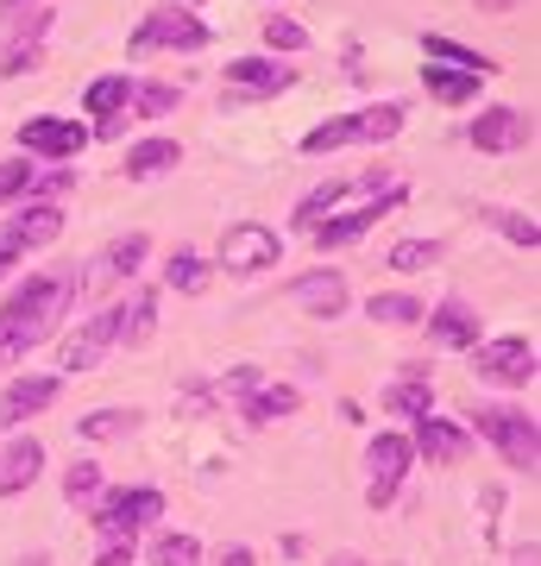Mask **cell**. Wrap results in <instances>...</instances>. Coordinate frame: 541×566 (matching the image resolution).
Segmentation results:
<instances>
[{
	"instance_id": "7",
	"label": "cell",
	"mask_w": 541,
	"mask_h": 566,
	"mask_svg": "<svg viewBox=\"0 0 541 566\" xmlns=\"http://www.w3.org/2000/svg\"><path fill=\"white\" fill-rule=\"evenodd\" d=\"M365 465H372L365 504L391 510V504H397V491H403V479H409V465H416V447H409V434L384 428V434H372V447H365Z\"/></svg>"
},
{
	"instance_id": "20",
	"label": "cell",
	"mask_w": 541,
	"mask_h": 566,
	"mask_svg": "<svg viewBox=\"0 0 541 566\" xmlns=\"http://www.w3.org/2000/svg\"><path fill=\"white\" fill-rule=\"evenodd\" d=\"M39 472H44V441H39V434H13L7 453H0V497L32 491V485H39Z\"/></svg>"
},
{
	"instance_id": "33",
	"label": "cell",
	"mask_w": 541,
	"mask_h": 566,
	"mask_svg": "<svg viewBox=\"0 0 541 566\" xmlns=\"http://www.w3.org/2000/svg\"><path fill=\"white\" fill-rule=\"evenodd\" d=\"M183 102V88L177 82H133V120H164V114H177Z\"/></svg>"
},
{
	"instance_id": "10",
	"label": "cell",
	"mask_w": 541,
	"mask_h": 566,
	"mask_svg": "<svg viewBox=\"0 0 541 566\" xmlns=\"http://www.w3.org/2000/svg\"><path fill=\"white\" fill-rule=\"evenodd\" d=\"M403 196H409V189H403V182H391L384 196H372V202H360V208H346V214H327V221H315L309 233H315L321 252H341V245L365 240V233H372V227H378L384 214H391V208L403 202Z\"/></svg>"
},
{
	"instance_id": "38",
	"label": "cell",
	"mask_w": 541,
	"mask_h": 566,
	"mask_svg": "<svg viewBox=\"0 0 541 566\" xmlns=\"http://www.w3.org/2000/svg\"><path fill=\"white\" fill-rule=\"evenodd\" d=\"M264 44L283 51V57H296V51H309V32H302L290 13H271V20H264Z\"/></svg>"
},
{
	"instance_id": "13",
	"label": "cell",
	"mask_w": 541,
	"mask_h": 566,
	"mask_svg": "<svg viewBox=\"0 0 541 566\" xmlns=\"http://www.w3.org/2000/svg\"><path fill=\"white\" fill-rule=\"evenodd\" d=\"M283 296L302 308V315H315V322H334V315H346V303H353V290H346V271H334V264H321V271H302V277L283 283Z\"/></svg>"
},
{
	"instance_id": "34",
	"label": "cell",
	"mask_w": 541,
	"mask_h": 566,
	"mask_svg": "<svg viewBox=\"0 0 541 566\" xmlns=\"http://www.w3.org/2000/svg\"><path fill=\"white\" fill-rule=\"evenodd\" d=\"M341 196H346V182H341V177L315 182V189H309V196L296 202V227H315V221H327V214L341 208Z\"/></svg>"
},
{
	"instance_id": "41",
	"label": "cell",
	"mask_w": 541,
	"mask_h": 566,
	"mask_svg": "<svg viewBox=\"0 0 541 566\" xmlns=\"http://www.w3.org/2000/svg\"><path fill=\"white\" fill-rule=\"evenodd\" d=\"M32 170H39V164H0V208H7V202H20V196H25V189H32Z\"/></svg>"
},
{
	"instance_id": "6",
	"label": "cell",
	"mask_w": 541,
	"mask_h": 566,
	"mask_svg": "<svg viewBox=\"0 0 541 566\" xmlns=\"http://www.w3.org/2000/svg\"><path fill=\"white\" fill-rule=\"evenodd\" d=\"M472 371H479L485 385H498V390H529L535 385V346L522 340V334H503V340H479L472 346Z\"/></svg>"
},
{
	"instance_id": "51",
	"label": "cell",
	"mask_w": 541,
	"mask_h": 566,
	"mask_svg": "<svg viewBox=\"0 0 541 566\" xmlns=\"http://www.w3.org/2000/svg\"><path fill=\"white\" fill-rule=\"evenodd\" d=\"M183 7H196V0H183Z\"/></svg>"
},
{
	"instance_id": "21",
	"label": "cell",
	"mask_w": 541,
	"mask_h": 566,
	"mask_svg": "<svg viewBox=\"0 0 541 566\" xmlns=\"http://www.w3.org/2000/svg\"><path fill=\"white\" fill-rule=\"evenodd\" d=\"M378 403H384V416H409V422L428 416V409H435V378H428V365H403L397 378L384 385Z\"/></svg>"
},
{
	"instance_id": "35",
	"label": "cell",
	"mask_w": 541,
	"mask_h": 566,
	"mask_svg": "<svg viewBox=\"0 0 541 566\" xmlns=\"http://www.w3.org/2000/svg\"><path fill=\"white\" fill-rule=\"evenodd\" d=\"M145 566H201V542L196 535H183V528H170V535L152 542V560Z\"/></svg>"
},
{
	"instance_id": "28",
	"label": "cell",
	"mask_w": 541,
	"mask_h": 566,
	"mask_svg": "<svg viewBox=\"0 0 541 566\" xmlns=\"http://www.w3.org/2000/svg\"><path fill=\"white\" fill-rule=\"evenodd\" d=\"M164 283H170L177 296H201V290L215 283V264L201 259V252H189V245H177V252H170V264H164Z\"/></svg>"
},
{
	"instance_id": "8",
	"label": "cell",
	"mask_w": 541,
	"mask_h": 566,
	"mask_svg": "<svg viewBox=\"0 0 541 566\" xmlns=\"http://www.w3.org/2000/svg\"><path fill=\"white\" fill-rule=\"evenodd\" d=\"M20 151L25 158H44V164H76L82 151H89V126L82 120H63V114H32V120H20Z\"/></svg>"
},
{
	"instance_id": "44",
	"label": "cell",
	"mask_w": 541,
	"mask_h": 566,
	"mask_svg": "<svg viewBox=\"0 0 541 566\" xmlns=\"http://www.w3.org/2000/svg\"><path fill=\"white\" fill-rule=\"evenodd\" d=\"M215 566H259V554H252L246 542H233V547H221V560Z\"/></svg>"
},
{
	"instance_id": "47",
	"label": "cell",
	"mask_w": 541,
	"mask_h": 566,
	"mask_svg": "<svg viewBox=\"0 0 541 566\" xmlns=\"http://www.w3.org/2000/svg\"><path fill=\"white\" fill-rule=\"evenodd\" d=\"M20 259H25V252H13V245L0 240V277H7V271H13V264H20Z\"/></svg>"
},
{
	"instance_id": "11",
	"label": "cell",
	"mask_w": 541,
	"mask_h": 566,
	"mask_svg": "<svg viewBox=\"0 0 541 566\" xmlns=\"http://www.w3.org/2000/svg\"><path fill=\"white\" fill-rule=\"evenodd\" d=\"M221 264L227 271H240V277H259V271L283 264V240L264 221H233L221 233Z\"/></svg>"
},
{
	"instance_id": "46",
	"label": "cell",
	"mask_w": 541,
	"mask_h": 566,
	"mask_svg": "<svg viewBox=\"0 0 541 566\" xmlns=\"http://www.w3.org/2000/svg\"><path fill=\"white\" fill-rule=\"evenodd\" d=\"M472 7H479V13H517L522 0H472Z\"/></svg>"
},
{
	"instance_id": "17",
	"label": "cell",
	"mask_w": 541,
	"mask_h": 566,
	"mask_svg": "<svg viewBox=\"0 0 541 566\" xmlns=\"http://www.w3.org/2000/svg\"><path fill=\"white\" fill-rule=\"evenodd\" d=\"M409 447H416V460L428 465H460V453L472 447V434H466V422H447V416H416V434H409Z\"/></svg>"
},
{
	"instance_id": "15",
	"label": "cell",
	"mask_w": 541,
	"mask_h": 566,
	"mask_svg": "<svg viewBox=\"0 0 541 566\" xmlns=\"http://www.w3.org/2000/svg\"><path fill=\"white\" fill-rule=\"evenodd\" d=\"M529 133H535V120H529L522 107H510V102L485 107L479 120L466 126V139L479 145V151H522V145H529Z\"/></svg>"
},
{
	"instance_id": "32",
	"label": "cell",
	"mask_w": 541,
	"mask_h": 566,
	"mask_svg": "<svg viewBox=\"0 0 541 566\" xmlns=\"http://www.w3.org/2000/svg\"><path fill=\"white\" fill-rule=\"evenodd\" d=\"M365 315H372L378 327H422L428 303H416V296H403V290H384V296H372V303H365Z\"/></svg>"
},
{
	"instance_id": "26",
	"label": "cell",
	"mask_w": 541,
	"mask_h": 566,
	"mask_svg": "<svg viewBox=\"0 0 541 566\" xmlns=\"http://www.w3.org/2000/svg\"><path fill=\"white\" fill-rule=\"evenodd\" d=\"M422 88H428L441 107H472V102H479V88H485V76H466V70H441V63H428V70H422Z\"/></svg>"
},
{
	"instance_id": "40",
	"label": "cell",
	"mask_w": 541,
	"mask_h": 566,
	"mask_svg": "<svg viewBox=\"0 0 541 566\" xmlns=\"http://www.w3.org/2000/svg\"><path fill=\"white\" fill-rule=\"evenodd\" d=\"M264 378H259V365H233V371H221L215 378V397H252Z\"/></svg>"
},
{
	"instance_id": "39",
	"label": "cell",
	"mask_w": 541,
	"mask_h": 566,
	"mask_svg": "<svg viewBox=\"0 0 541 566\" xmlns=\"http://www.w3.org/2000/svg\"><path fill=\"white\" fill-rule=\"evenodd\" d=\"M63 189H76V164H58V170H32V189H25V196H39V202H58Z\"/></svg>"
},
{
	"instance_id": "45",
	"label": "cell",
	"mask_w": 541,
	"mask_h": 566,
	"mask_svg": "<svg viewBox=\"0 0 541 566\" xmlns=\"http://www.w3.org/2000/svg\"><path fill=\"white\" fill-rule=\"evenodd\" d=\"M535 560H541V547H535V542H522L517 554H510V566H535Z\"/></svg>"
},
{
	"instance_id": "36",
	"label": "cell",
	"mask_w": 541,
	"mask_h": 566,
	"mask_svg": "<svg viewBox=\"0 0 541 566\" xmlns=\"http://www.w3.org/2000/svg\"><path fill=\"white\" fill-rule=\"evenodd\" d=\"M101 491H107V485H101V465L95 460H70V465H63V497H70V504H95Z\"/></svg>"
},
{
	"instance_id": "1",
	"label": "cell",
	"mask_w": 541,
	"mask_h": 566,
	"mask_svg": "<svg viewBox=\"0 0 541 566\" xmlns=\"http://www.w3.org/2000/svg\"><path fill=\"white\" fill-rule=\"evenodd\" d=\"M82 296L76 271H39V277L13 283V296L0 303V371L7 365H25V353L39 340H51L63 322V308Z\"/></svg>"
},
{
	"instance_id": "37",
	"label": "cell",
	"mask_w": 541,
	"mask_h": 566,
	"mask_svg": "<svg viewBox=\"0 0 541 566\" xmlns=\"http://www.w3.org/2000/svg\"><path fill=\"white\" fill-rule=\"evenodd\" d=\"M435 259H441V240H397L391 252H384V264L403 271V277H409V271H428Z\"/></svg>"
},
{
	"instance_id": "42",
	"label": "cell",
	"mask_w": 541,
	"mask_h": 566,
	"mask_svg": "<svg viewBox=\"0 0 541 566\" xmlns=\"http://www.w3.org/2000/svg\"><path fill=\"white\" fill-rule=\"evenodd\" d=\"M139 560V547H133V535H121V542H101L95 566H133Z\"/></svg>"
},
{
	"instance_id": "43",
	"label": "cell",
	"mask_w": 541,
	"mask_h": 566,
	"mask_svg": "<svg viewBox=\"0 0 541 566\" xmlns=\"http://www.w3.org/2000/svg\"><path fill=\"white\" fill-rule=\"evenodd\" d=\"M177 409H183V416H208V409H215V385H189L177 397Z\"/></svg>"
},
{
	"instance_id": "24",
	"label": "cell",
	"mask_w": 541,
	"mask_h": 566,
	"mask_svg": "<svg viewBox=\"0 0 541 566\" xmlns=\"http://www.w3.org/2000/svg\"><path fill=\"white\" fill-rule=\"evenodd\" d=\"M183 164V145L177 139H139V145H126V182H152L164 177V170H177Z\"/></svg>"
},
{
	"instance_id": "48",
	"label": "cell",
	"mask_w": 541,
	"mask_h": 566,
	"mask_svg": "<svg viewBox=\"0 0 541 566\" xmlns=\"http://www.w3.org/2000/svg\"><path fill=\"white\" fill-rule=\"evenodd\" d=\"M13 566H51V554H44V547H32V554H20Z\"/></svg>"
},
{
	"instance_id": "9",
	"label": "cell",
	"mask_w": 541,
	"mask_h": 566,
	"mask_svg": "<svg viewBox=\"0 0 541 566\" xmlns=\"http://www.w3.org/2000/svg\"><path fill=\"white\" fill-rule=\"evenodd\" d=\"M290 82H296V70H283L271 57H233L221 70V95L227 107H252V102H278Z\"/></svg>"
},
{
	"instance_id": "3",
	"label": "cell",
	"mask_w": 541,
	"mask_h": 566,
	"mask_svg": "<svg viewBox=\"0 0 541 566\" xmlns=\"http://www.w3.org/2000/svg\"><path fill=\"white\" fill-rule=\"evenodd\" d=\"M466 434H485V441L503 453L510 472H535L541 465V428H535V416L517 409V403H479L472 422H466Z\"/></svg>"
},
{
	"instance_id": "27",
	"label": "cell",
	"mask_w": 541,
	"mask_h": 566,
	"mask_svg": "<svg viewBox=\"0 0 541 566\" xmlns=\"http://www.w3.org/2000/svg\"><path fill=\"white\" fill-rule=\"evenodd\" d=\"M422 51H428V63H441V70H466V76H491V70H498L485 51H472V44H460V39H441V32H428Z\"/></svg>"
},
{
	"instance_id": "49",
	"label": "cell",
	"mask_w": 541,
	"mask_h": 566,
	"mask_svg": "<svg viewBox=\"0 0 541 566\" xmlns=\"http://www.w3.org/2000/svg\"><path fill=\"white\" fill-rule=\"evenodd\" d=\"M327 566H365V560H360V554H334Z\"/></svg>"
},
{
	"instance_id": "30",
	"label": "cell",
	"mask_w": 541,
	"mask_h": 566,
	"mask_svg": "<svg viewBox=\"0 0 541 566\" xmlns=\"http://www.w3.org/2000/svg\"><path fill=\"white\" fill-rule=\"evenodd\" d=\"M126 102H133V76H95L82 88V114H101V120L126 114Z\"/></svg>"
},
{
	"instance_id": "25",
	"label": "cell",
	"mask_w": 541,
	"mask_h": 566,
	"mask_svg": "<svg viewBox=\"0 0 541 566\" xmlns=\"http://www.w3.org/2000/svg\"><path fill=\"white\" fill-rule=\"evenodd\" d=\"M296 409H302L296 385H259L252 397H240V416L252 428H271V422H283V416H296Z\"/></svg>"
},
{
	"instance_id": "29",
	"label": "cell",
	"mask_w": 541,
	"mask_h": 566,
	"mask_svg": "<svg viewBox=\"0 0 541 566\" xmlns=\"http://www.w3.org/2000/svg\"><path fill=\"white\" fill-rule=\"evenodd\" d=\"M139 409H89L76 416V434L82 441H126V434H139Z\"/></svg>"
},
{
	"instance_id": "19",
	"label": "cell",
	"mask_w": 541,
	"mask_h": 566,
	"mask_svg": "<svg viewBox=\"0 0 541 566\" xmlns=\"http://www.w3.org/2000/svg\"><path fill=\"white\" fill-rule=\"evenodd\" d=\"M422 327H428V340L435 346H454V353H472V346H479V308L460 303V296L435 303L428 315H422Z\"/></svg>"
},
{
	"instance_id": "31",
	"label": "cell",
	"mask_w": 541,
	"mask_h": 566,
	"mask_svg": "<svg viewBox=\"0 0 541 566\" xmlns=\"http://www.w3.org/2000/svg\"><path fill=\"white\" fill-rule=\"evenodd\" d=\"M479 221L485 227H498L510 245H522V252H535L541 245V227H535V214H517V208H498V202H485L479 208Z\"/></svg>"
},
{
	"instance_id": "23",
	"label": "cell",
	"mask_w": 541,
	"mask_h": 566,
	"mask_svg": "<svg viewBox=\"0 0 541 566\" xmlns=\"http://www.w3.org/2000/svg\"><path fill=\"white\" fill-rule=\"evenodd\" d=\"M145 252H152V240H145V233H126V240L107 245V252L95 259V271H89V277H76V283L89 290V283H126V277H139Z\"/></svg>"
},
{
	"instance_id": "18",
	"label": "cell",
	"mask_w": 541,
	"mask_h": 566,
	"mask_svg": "<svg viewBox=\"0 0 541 566\" xmlns=\"http://www.w3.org/2000/svg\"><path fill=\"white\" fill-rule=\"evenodd\" d=\"M107 353H114V308H101V315H89L76 334H63V371H70V378H76V371H95Z\"/></svg>"
},
{
	"instance_id": "4",
	"label": "cell",
	"mask_w": 541,
	"mask_h": 566,
	"mask_svg": "<svg viewBox=\"0 0 541 566\" xmlns=\"http://www.w3.org/2000/svg\"><path fill=\"white\" fill-rule=\"evenodd\" d=\"M208 39H215V32H208V20H201L196 7L164 0V7H152V13L133 25L126 51H133V57H152V51H201Z\"/></svg>"
},
{
	"instance_id": "5",
	"label": "cell",
	"mask_w": 541,
	"mask_h": 566,
	"mask_svg": "<svg viewBox=\"0 0 541 566\" xmlns=\"http://www.w3.org/2000/svg\"><path fill=\"white\" fill-rule=\"evenodd\" d=\"M164 516V491L158 485H114L95 497V528L101 542H121V535H139L145 523Z\"/></svg>"
},
{
	"instance_id": "2",
	"label": "cell",
	"mask_w": 541,
	"mask_h": 566,
	"mask_svg": "<svg viewBox=\"0 0 541 566\" xmlns=\"http://www.w3.org/2000/svg\"><path fill=\"white\" fill-rule=\"evenodd\" d=\"M403 133V102H372L360 114H334V120H321L302 133V151L309 158H327V151H341V145H391Z\"/></svg>"
},
{
	"instance_id": "14",
	"label": "cell",
	"mask_w": 541,
	"mask_h": 566,
	"mask_svg": "<svg viewBox=\"0 0 541 566\" xmlns=\"http://www.w3.org/2000/svg\"><path fill=\"white\" fill-rule=\"evenodd\" d=\"M0 240L13 245V252H44V245L63 240V208L58 202H20L7 214V233Z\"/></svg>"
},
{
	"instance_id": "22",
	"label": "cell",
	"mask_w": 541,
	"mask_h": 566,
	"mask_svg": "<svg viewBox=\"0 0 541 566\" xmlns=\"http://www.w3.org/2000/svg\"><path fill=\"white\" fill-rule=\"evenodd\" d=\"M158 334V290H133L126 303H114V346H145Z\"/></svg>"
},
{
	"instance_id": "50",
	"label": "cell",
	"mask_w": 541,
	"mask_h": 566,
	"mask_svg": "<svg viewBox=\"0 0 541 566\" xmlns=\"http://www.w3.org/2000/svg\"><path fill=\"white\" fill-rule=\"evenodd\" d=\"M20 7H25V0H0V13H20Z\"/></svg>"
},
{
	"instance_id": "16",
	"label": "cell",
	"mask_w": 541,
	"mask_h": 566,
	"mask_svg": "<svg viewBox=\"0 0 541 566\" xmlns=\"http://www.w3.org/2000/svg\"><path fill=\"white\" fill-rule=\"evenodd\" d=\"M58 397H63V378H51V371H20L13 385L0 390V428H20L25 416L51 409Z\"/></svg>"
},
{
	"instance_id": "12",
	"label": "cell",
	"mask_w": 541,
	"mask_h": 566,
	"mask_svg": "<svg viewBox=\"0 0 541 566\" xmlns=\"http://www.w3.org/2000/svg\"><path fill=\"white\" fill-rule=\"evenodd\" d=\"M51 7H25V13H7V44H0V76H25L44 63V32H51Z\"/></svg>"
}]
</instances>
